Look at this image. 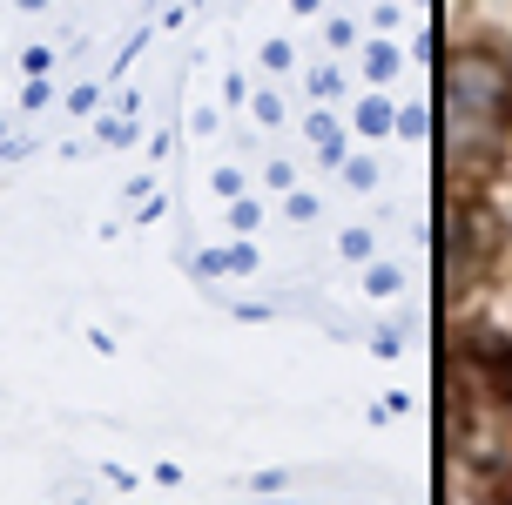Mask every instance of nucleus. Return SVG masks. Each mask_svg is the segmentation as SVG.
I'll return each mask as SVG.
<instances>
[{
    "instance_id": "1",
    "label": "nucleus",
    "mask_w": 512,
    "mask_h": 505,
    "mask_svg": "<svg viewBox=\"0 0 512 505\" xmlns=\"http://www.w3.org/2000/svg\"><path fill=\"white\" fill-rule=\"evenodd\" d=\"M169 202L216 303L405 351L432 277V0H216L182 48Z\"/></svg>"
},
{
    "instance_id": "3",
    "label": "nucleus",
    "mask_w": 512,
    "mask_h": 505,
    "mask_svg": "<svg viewBox=\"0 0 512 505\" xmlns=\"http://www.w3.org/2000/svg\"><path fill=\"white\" fill-rule=\"evenodd\" d=\"M438 384V505H512V330H459Z\"/></svg>"
},
{
    "instance_id": "2",
    "label": "nucleus",
    "mask_w": 512,
    "mask_h": 505,
    "mask_svg": "<svg viewBox=\"0 0 512 505\" xmlns=\"http://www.w3.org/2000/svg\"><path fill=\"white\" fill-rule=\"evenodd\" d=\"M162 0H0V169L75 135Z\"/></svg>"
}]
</instances>
